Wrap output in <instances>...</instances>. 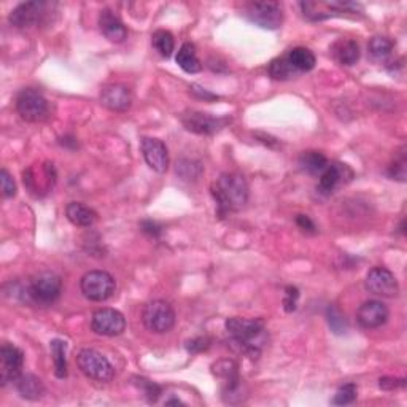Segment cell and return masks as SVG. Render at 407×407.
Instances as JSON below:
<instances>
[{
  "instance_id": "8d00e7d4",
  "label": "cell",
  "mask_w": 407,
  "mask_h": 407,
  "mask_svg": "<svg viewBox=\"0 0 407 407\" xmlns=\"http://www.w3.org/2000/svg\"><path fill=\"white\" fill-rule=\"evenodd\" d=\"M297 297H299V291H297V288H295V286H286L285 299H283V306L286 312L296 311Z\"/></svg>"
},
{
  "instance_id": "5b68a950",
  "label": "cell",
  "mask_w": 407,
  "mask_h": 407,
  "mask_svg": "<svg viewBox=\"0 0 407 407\" xmlns=\"http://www.w3.org/2000/svg\"><path fill=\"white\" fill-rule=\"evenodd\" d=\"M175 311L169 302L165 301H151L143 307L142 322L148 331L154 334H164L169 332L175 325Z\"/></svg>"
},
{
  "instance_id": "4316f807",
  "label": "cell",
  "mask_w": 407,
  "mask_h": 407,
  "mask_svg": "<svg viewBox=\"0 0 407 407\" xmlns=\"http://www.w3.org/2000/svg\"><path fill=\"white\" fill-rule=\"evenodd\" d=\"M51 357L54 363V374L57 379L67 377V343L61 339H54L50 343Z\"/></svg>"
},
{
  "instance_id": "cb8c5ba5",
  "label": "cell",
  "mask_w": 407,
  "mask_h": 407,
  "mask_svg": "<svg viewBox=\"0 0 407 407\" xmlns=\"http://www.w3.org/2000/svg\"><path fill=\"white\" fill-rule=\"evenodd\" d=\"M177 64L180 66L186 73H198L202 68V64H200L198 53H196V47L193 43L186 42L183 43L179 53H177Z\"/></svg>"
},
{
  "instance_id": "d6986e66",
  "label": "cell",
  "mask_w": 407,
  "mask_h": 407,
  "mask_svg": "<svg viewBox=\"0 0 407 407\" xmlns=\"http://www.w3.org/2000/svg\"><path fill=\"white\" fill-rule=\"evenodd\" d=\"M101 102L113 112H126L133 104V96L128 86L108 84L101 91Z\"/></svg>"
},
{
  "instance_id": "4dcf8cb0",
  "label": "cell",
  "mask_w": 407,
  "mask_h": 407,
  "mask_svg": "<svg viewBox=\"0 0 407 407\" xmlns=\"http://www.w3.org/2000/svg\"><path fill=\"white\" fill-rule=\"evenodd\" d=\"M326 318H328V325L334 334H343V332L347 331L348 323L346 320V315H343L336 306H330L326 309Z\"/></svg>"
},
{
  "instance_id": "9c48e42d",
  "label": "cell",
  "mask_w": 407,
  "mask_h": 407,
  "mask_svg": "<svg viewBox=\"0 0 407 407\" xmlns=\"http://www.w3.org/2000/svg\"><path fill=\"white\" fill-rule=\"evenodd\" d=\"M16 112L27 123H38L47 118L48 102L37 89H22L16 97Z\"/></svg>"
},
{
  "instance_id": "8992f818",
  "label": "cell",
  "mask_w": 407,
  "mask_h": 407,
  "mask_svg": "<svg viewBox=\"0 0 407 407\" xmlns=\"http://www.w3.org/2000/svg\"><path fill=\"white\" fill-rule=\"evenodd\" d=\"M80 288H82V293L86 299L93 302H104L113 296L114 290H117V282L105 271H91L82 277Z\"/></svg>"
},
{
  "instance_id": "7bdbcfd3",
  "label": "cell",
  "mask_w": 407,
  "mask_h": 407,
  "mask_svg": "<svg viewBox=\"0 0 407 407\" xmlns=\"http://www.w3.org/2000/svg\"><path fill=\"white\" fill-rule=\"evenodd\" d=\"M165 404H183V403H182L180 399H169Z\"/></svg>"
},
{
  "instance_id": "e575fe53",
  "label": "cell",
  "mask_w": 407,
  "mask_h": 407,
  "mask_svg": "<svg viewBox=\"0 0 407 407\" xmlns=\"http://www.w3.org/2000/svg\"><path fill=\"white\" fill-rule=\"evenodd\" d=\"M0 183H2L3 198H13L16 194V183L11 179L7 169H2V172H0Z\"/></svg>"
},
{
  "instance_id": "2e32d148",
  "label": "cell",
  "mask_w": 407,
  "mask_h": 407,
  "mask_svg": "<svg viewBox=\"0 0 407 407\" xmlns=\"http://www.w3.org/2000/svg\"><path fill=\"white\" fill-rule=\"evenodd\" d=\"M390 317L388 307L382 301H366L360 306L357 312V322L361 328L364 330H376L380 328L382 325L387 323Z\"/></svg>"
},
{
  "instance_id": "7a4b0ae2",
  "label": "cell",
  "mask_w": 407,
  "mask_h": 407,
  "mask_svg": "<svg viewBox=\"0 0 407 407\" xmlns=\"http://www.w3.org/2000/svg\"><path fill=\"white\" fill-rule=\"evenodd\" d=\"M218 214L228 215L245 207L249 200V185L240 174H223L212 185Z\"/></svg>"
},
{
  "instance_id": "d4e9b609",
  "label": "cell",
  "mask_w": 407,
  "mask_h": 407,
  "mask_svg": "<svg viewBox=\"0 0 407 407\" xmlns=\"http://www.w3.org/2000/svg\"><path fill=\"white\" fill-rule=\"evenodd\" d=\"M286 57H288L291 66H293L299 73L311 72L312 68L315 67V64H317L315 54L312 53L311 50L304 48V47L293 48L288 54H286Z\"/></svg>"
},
{
  "instance_id": "8fae6325",
  "label": "cell",
  "mask_w": 407,
  "mask_h": 407,
  "mask_svg": "<svg viewBox=\"0 0 407 407\" xmlns=\"http://www.w3.org/2000/svg\"><path fill=\"white\" fill-rule=\"evenodd\" d=\"M91 330L99 336L114 337L123 334L126 330L124 315L117 309H99L91 317Z\"/></svg>"
},
{
  "instance_id": "d6a6232c",
  "label": "cell",
  "mask_w": 407,
  "mask_h": 407,
  "mask_svg": "<svg viewBox=\"0 0 407 407\" xmlns=\"http://www.w3.org/2000/svg\"><path fill=\"white\" fill-rule=\"evenodd\" d=\"M358 397V388L355 383H346L339 390H337L334 398H332V404L336 406H347L352 404Z\"/></svg>"
},
{
  "instance_id": "52a82bcc",
  "label": "cell",
  "mask_w": 407,
  "mask_h": 407,
  "mask_svg": "<svg viewBox=\"0 0 407 407\" xmlns=\"http://www.w3.org/2000/svg\"><path fill=\"white\" fill-rule=\"evenodd\" d=\"M301 10L304 16L311 21H323L332 18L337 15L346 13H358L361 11V5L355 2H341V0H320V2H301Z\"/></svg>"
},
{
  "instance_id": "f35d334b",
  "label": "cell",
  "mask_w": 407,
  "mask_h": 407,
  "mask_svg": "<svg viewBox=\"0 0 407 407\" xmlns=\"http://www.w3.org/2000/svg\"><path fill=\"white\" fill-rule=\"evenodd\" d=\"M406 385L404 379H394V377H382L379 380V387L383 390H397Z\"/></svg>"
},
{
  "instance_id": "ab89813d",
  "label": "cell",
  "mask_w": 407,
  "mask_h": 407,
  "mask_svg": "<svg viewBox=\"0 0 407 407\" xmlns=\"http://www.w3.org/2000/svg\"><path fill=\"white\" fill-rule=\"evenodd\" d=\"M296 225L299 226L304 232H315V223L307 215H297Z\"/></svg>"
},
{
  "instance_id": "3957f363",
  "label": "cell",
  "mask_w": 407,
  "mask_h": 407,
  "mask_svg": "<svg viewBox=\"0 0 407 407\" xmlns=\"http://www.w3.org/2000/svg\"><path fill=\"white\" fill-rule=\"evenodd\" d=\"M26 293L29 299L38 306H51L62 293V280L54 272H40L29 280Z\"/></svg>"
},
{
  "instance_id": "b9f144b4",
  "label": "cell",
  "mask_w": 407,
  "mask_h": 407,
  "mask_svg": "<svg viewBox=\"0 0 407 407\" xmlns=\"http://www.w3.org/2000/svg\"><path fill=\"white\" fill-rule=\"evenodd\" d=\"M190 89H191V93L194 96H198V97H200V99H204V101H215V99H218V96L209 93V91H204L202 88H199L198 84H193Z\"/></svg>"
},
{
  "instance_id": "277c9868",
  "label": "cell",
  "mask_w": 407,
  "mask_h": 407,
  "mask_svg": "<svg viewBox=\"0 0 407 407\" xmlns=\"http://www.w3.org/2000/svg\"><path fill=\"white\" fill-rule=\"evenodd\" d=\"M80 371L91 380L110 382L114 377V368L110 361L94 348H83L77 355Z\"/></svg>"
},
{
  "instance_id": "1f68e13d",
  "label": "cell",
  "mask_w": 407,
  "mask_h": 407,
  "mask_svg": "<svg viewBox=\"0 0 407 407\" xmlns=\"http://www.w3.org/2000/svg\"><path fill=\"white\" fill-rule=\"evenodd\" d=\"M177 174H179L183 180H198L200 174H202V165L193 159H182L177 163Z\"/></svg>"
},
{
  "instance_id": "ba28073f",
  "label": "cell",
  "mask_w": 407,
  "mask_h": 407,
  "mask_svg": "<svg viewBox=\"0 0 407 407\" xmlns=\"http://www.w3.org/2000/svg\"><path fill=\"white\" fill-rule=\"evenodd\" d=\"M244 16L262 29H279L283 22V11L279 2H250L245 5Z\"/></svg>"
},
{
  "instance_id": "836d02e7",
  "label": "cell",
  "mask_w": 407,
  "mask_h": 407,
  "mask_svg": "<svg viewBox=\"0 0 407 407\" xmlns=\"http://www.w3.org/2000/svg\"><path fill=\"white\" fill-rule=\"evenodd\" d=\"M388 175L392 177L393 180H399V182L406 180V156H404V153L401 154L399 159H397V161L390 165Z\"/></svg>"
},
{
  "instance_id": "9a60e30c",
  "label": "cell",
  "mask_w": 407,
  "mask_h": 407,
  "mask_svg": "<svg viewBox=\"0 0 407 407\" xmlns=\"http://www.w3.org/2000/svg\"><path fill=\"white\" fill-rule=\"evenodd\" d=\"M353 179V170L348 168L347 164L341 163H332L328 164L322 175H320L317 190L323 196H330V194L334 193L341 185H346Z\"/></svg>"
},
{
  "instance_id": "f546056e",
  "label": "cell",
  "mask_w": 407,
  "mask_h": 407,
  "mask_svg": "<svg viewBox=\"0 0 407 407\" xmlns=\"http://www.w3.org/2000/svg\"><path fill=\"white\" fill-rule=\"evenodd\" d=\"M368 51L372 59L385 61L393 51V42L387 37H374L368 43Z\"/></svg>"
},
{
  "instance_id": "603a6c76",
  "label": "cell",
  "mask_w": 407,
  "mask_h": 407,
  "mask_svg": "<svg viewBox=\"0 0 407 407\" xmlns=\"http://www.w3.org/2000/svg\"><path fill=\"white\" fill-rule=\"evenodd\" d=\"M15 383H16V390H18V393L22 398L29 401H37L42 398L45 393V387L42 380L34 374H21Z\"/></svg>"
},
{
  "instance_id": "6da1fadb",
  "label": "cell",
  "mask_w": 407,
  "mask_h": 407,
  "mask_svg": "<svg viewBox=\"0 0 407 407\" xmlns=\"http://www.w3.org/2000/svg\"><path fill=\"white\" fill-rule=\"evenodd\" d=\"M226 331L231 336V347L251 360L260 358L267 341V331L262 320H249L232 317L226 320Z\"/></svg>"
},
{
  "instance_id": "f1b7e54d",
  "label": "cell",
  "mask_w": 407,
  "mask_h": 407,
  "mask_svg": "<svg viewBox=\"0 0 407 407\" xmlns=\"http://www.w3.org/2000/svg\"><path fill=\"white\" fill-rule=\"evenodd\" d=\"M151 42H153L154 50H156L163 57H170L172 53H174L175 40H174V36H172L169 31L159 29V31L153 34Z\"/></svg>"
},
{
  "instance_id": "44dd1931",
  "label": "cell",
  "mask_w": 407,
  "mask_h": 407,
  "mask_svg": "<svg viewBox=\"0 0 407 407\" xmlns=\"http://www.w3.org/2000/svg\"><path fill=\"white\" fill-rule=\"evenodd\" d=\"M360 45L352 38H339L331 47V56L337 64L355 66L360 59Z\"/></svg>"
},
{
  "instance_id": "74e56055",
  "label": "cell",
  "mask_w": 407,
  "mask_h": 407,
  "mask_svg": "<svg viewBox=\"0 0 407 407\" xmlns=\"http://www.w3.org/2000/svg\"><path fill=\"white\" fill-rule=\"evenodd\" d=\"M210 347V341L207 337H194V339L186 342V350L190 353H200L207 350Z\"/></svg>"
},
{
  "instance_id": "e0dca14e",
  "label": "cell",
  "mask_w": 407,
  "mask_h": 407,
  "mask_svg": "<svg viewBox=\"0 0 407 407\" xmlns=\"http://www.w3.org/2000/svg\"><path fill=\"white\" fill-rule=\"evenodd\" d=\"M142 153L145 158L147 164L150 168L163 174L169 168V151L165 143L159 139H153V137H143L142 139Z\"/></svg>"
},
{
  "instance_id": "4fadbf2b",
  "label": "cell",
  "mask_w": 407,
  "mask_h": 407,
  "mask_svg": "<svg viewBox=\"0 0 407 407\" xmlns=\"http://www.w3.org/2000/svg\"><path fill=\"white\" fill-rule=\"evenodd\" d=\"M24 364V353L11 343H3L0 348V385L5 387L18 380Z\"/></svg>"
},
{
  "instance_id": "484cf974",
  "label": "cell",
  "mask_w": 407,
  "mask_h": 407,
  "mask_svg": "<svg viewBox=\"0 0 407 407\" xmlns=\"http://www.w3.org/2000/svg\"><path fill=\"white\" fill-rule=\"evenodd\" d=\"M328 164V159L320 151H304L299 156L301 169L311 175H322Z\"/></svg>"
},
{
  "instance_id": "d590c367",
  "label": "cell",
  "mask_w": 407,
  "mask_h": 407,
  "mask_svg": "<svg viewBox=\"0 0 407 407\" xmlns=\"http://www.w3.org/2000/svg\"><path fill=\"white\" fill-rule=\"evenodd\" d=\"M139 382H140L139 387L143 388V393H145L147 399L150 401V403H156L159 394H161V388H159L154 382H150L147 379H139Z\"/></svg>"
},
{
  "instance_id": "ac0fdd59",
  "label": "cell",
  "mask_w": 407,
  "mask_h": 407,
  "mask_svg": "<svg viewBox=\"0 0 407 407\" xmlns=\"http://www.w3.org/2000/svg\"><path fill=\"white\" fill-rule=\"evenodd\" d=\"M22 175H24V185L29 188V191L37 194V196H40L42 193H48L56 183V172H54L53 164H50V163H45L43 165H40L38 179L31 168L24 170V174Z\"/></svg>"
},
{
  "instance_id": "7402d4cb",
  "label": "cell",
  "mask_w": 407,
  "mask_h": 407,
  "mask_svg": "<svg viewBox=\"0 0 407 407\" xmlns=\"http://www.w3.org/2000/svg\"><path fill=\"white\" fill-rule=\"evenodd\" d=\"M66 215H67V220L71 221L73 226H78V228L93 226L97 220L96 212L82 202L68 204L66 209Z\"/></svg>"
},
{
  "instance_id": "ffe728a7",
  "label": "cell",
  "mask_w": 407,
  "mask_h": 407,
  "mask_svg": "<svg viewBox=\"0 0 407 407\" xmlns=\"http://www.w3.org/2000/svg\"><path fill=\"white\" fill-rule=\"evenodd\" d=\"M99 27L105 38H108L113 43H121L128 38V29H126L124 22L119 20L118 15H114L113 11L108 8L101 11Z\"/></svg>"
},
{
  "instance_id": "83f0119b",
  "label": "cell",
  "mask_w": 407,
  "mask_h": 407,
  "mask_svg": "<svg viewBox=\"0 0 407 407\" xmlns=\"http://www.w3.org/2000/svg\"><path fill=\"white\" fill-rule=\"evenodd\" d=\"M267 72L274 80H280V82H285V80H291L299 75V72L291 66V62L286 56L275 57L274 61H271Z\"/></svg>"
},
{
  "instance_id": "7c38bea8",
  "label": "cell",
  "mask_w": 407,
  "mask_h": 407,
  "mask_svg": "<svg viewBox=\"0 0 407 407\" xmlns=\"http://www.w3.org/2000/svg\"><path fill=\"white\" fill-rule=\"evenodd\" d=\"M182 123L188 131L200 135H212L221 131L223 128L231 123V118L228 117H212L209 113L202 112H186L182 117Z\"/></svg>"
},
{
  "instance_id": "30bf717a",
  "label": "cell",
  "mask_w": 407,
  "mask_h": 407,
  "mask_svg": "<svg viewBox=\"0 0 407 407\" xmlns=\"http://www.w3.org/2000/svg\"><path fill=\"white\" fill-rule=\"evenodd\" d=\"M48 8L51 5L48 2H24L20 3L15 10H11L8 21L11 26L18 29L36 27L47 20Z\"/></svg>"
},
{
  "instance_id": "60d3db41",
  "label": "cell",
  "mask_w": 407,
  "mask_h": 407,
  "mask_svg": "<svg viewBox=\"0 0 407 407\" xmlns=\"http://www.w3.org/2000/svg\"><path fill=\"white\" fill-rule=\"evenodd\" d=\"M142 231L150 234L153 237H158L159 234H161V226L158 225V223H154L151 220H147V221H142Z\"/></svg>"
},
{
  "instance_id": "5bb4252c",
  "label": "cell",
  "mask_w": 407,
  "mask_h": 407,
  "mask_svg": "<svg viewBox=\"0 0 407 407\" xmlns=\"http://www.w3.org/2000/svg\"><path fill=\"white\" fill-rule=\"evenodd\" d=\"M366 288L369 293L382 297H394L399 293L398 280L387 267H372L366 275Z\"/></svg>"
}]
</instances>
